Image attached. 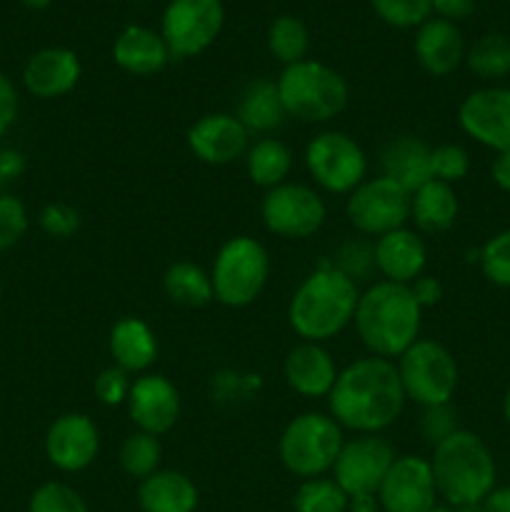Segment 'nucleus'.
I'll return each mask as SVG.
<instances>
[{"mask_svg":"<svg viewBox=\"0 0 510 512\" xmlns=\"http://www.w3.org/2000/svg\"><path fill=\"white\" fill-rule=\"evenodd\" d=\"M405 398L393 360L358 358L338 373L328 395L330 418L355 435H380L403 413Z\"/></svg>","mask_w":510,"mask_h":512,"instance_id":"nucleus-1","label":"nucleus"},{"mask_svg":"<svg viewBox=\"0 0 510 512\" xmlns=\"http://www.w3.org/2000/svg\"><path fill=\"white\" fill-rule=\"evenodd\" d=\"M353 323L370 355L393 360L420 338L423 308L415 303L410 285L378 280L360 293Z\"/></svg>","mask_w":510,"mask_h":512,"instance_id":"nucleus-2","label":"nucleus"},{"mask_svg":"<svg viewBox=\"0 0 510 512\" xmlns=\"http://www.w3.org/2000/svg\"><path fill=\"white\" fill-rule=\"evenodd\" d=\"M360 290L340 270L325 263L308 275L288 305V323L305 343H328L355 318Z\"/></svg>","mask_w":510,"mask_h":512,"instance_id":"nucleus-3","label":"nucleus"},{"mask_svg":"<svg viewBox=\"0 0 510 512\" xmlns=\"http://www.w3.org/2000/svg\"><path fill=\"white\" fill-rule=\"evenodd\" d=\"M435 490L450 508L480 505L495 490L498 465L480 435L460 428L433 448Z\"/></svg>","mask_w":510,"mask_h":512,"instance_id":"nucleus-4","label":"nucleus"},{"mask_svg":"<svg viewBox=\"0 0 510 512\" xmlns=\"http://www.w3.org/2000/svg\"><path fill=\"white\" fill-rule=\"evenodd\" d=\"M275 85L285 115L300 123H328L348 105V83L343 75L318 60L305 58L285 65Z\"/></svg>","mask_w":510,"mask_h":512,"instance_id":"nucleus-5","label":"nucleus"},{"mask_svg":"<svg viewBox=\"0 0 510 512\" xmlns=\"http://www.w3.org/2000/svg\"><path fill=\"white\" fill-rule=\"evenodd\" d=\"M270 275L268 250L250 235L225 240L215 253L210 280L215 300L225 308H248L260 298Z\"/></svg>","mask_w":510,"mask_h":512,"instance_id":"nucleus-6","label":"nucleus"},{"mask_svg":"<svg viewBox=\"0 0 510 512\" xmlns=\"http://www.w3.org/2000/svg\"><path fill=\"white\" fill-rule=\"evenodd\" d=\"M343 428L325 413H300L285 425L278 455L285 470L298 478H323L333 470L343 448Z\"/></svg>","mask_w":510,"mask_h":512,"instance_id":"nucleus-7","label":"nucleus"},{"mask_svg":"<svg viewBox=\"0 0 510 512\" xmlns=\"http://www.w3.org/2000/svg\"><path fill=\"white\" fill-rule=\"evenodd\" d=\"M405 398L420 408H433L453 400L460 383V370L453 353L443 343L418 338L395 363Z\"/></svg>","mask_w":510,"mask_h":512,"instance_id":"nucleus-8","label":"nucleus"},{"mask_svg":"<svg viewBox=\"0 0 510 512\" xmlns=\"http://www.w3.org/2000/svg\"><path fill=\"white\" fill-rule=\"evenodd\" d=\"M305 168L323 190L350 195L368 178V155L343 130H323L305 145Z\"/></svg>","mask_w":510,"mask_h":512,"instance_id":"nucleus-9","label":"nucleus"},{"mask_svg":"<svg viewBox=\"0 0 510 512\" xmlns=\"http://www.w3.org/2000/svg\"><path fill=\"white\" fill-rule=\"evenodd\" d=\"M410 195H413L410 190L385 175L365 178L348 195L345 215L360 235L380 238V235L405 228L410 220Z\"/></svg>","mask_w":510,"mask_h":512,"instance_id":"nucleus-10","label":"nucleus"},{"mask_svg":"<svg viewBox=\"0 0 510 512\" xmlns=\"http://www.w3.org/2000/svg\"><path fill=\"white\" fill-rule=\"evenodd\" d=\"M325 215L328 210L318 190L288 180L265 190L260 203V218L265 228L290 240H303L318 233L325 223Z\"/></svg>","mask_w":510,"mask_h":512,"instance_id":"nucleus-11","label":"nucleus"},{"mask_svg":"<svg viewBox=\"0 0 510 512\" xmlns=\"http://www.w3.org/2000/svg\"><path fill=\"white\" fill-rule=\"evenodd\" d=\"M220 0H170L163 13V40L170 58H193L215 43L223 30Z\"/></svg>","mask_w":510,"mask_h":512,"instance_id":"nucleus-12","label":"nucleus"},{"mask_svg":"<svg viewBox=\"0 0 510 512\" xmlns=\"http://www.w3.org/2000/svg\"><path fill=\"white\" fill-rule=\"evenodd\" d=\"M395 450L380 435H355L345 440L338 460L333 465V480L348 498L355 495H378L390 465L395 463Z\"/></svg>","mask_w":510,"mask_h":512,"instance_id":"nucleus-13","label":"nucleus"},{"mask_svg":"<svg viewBox=\"0 0 510 512\" xmlns=\"http://www.w3.org/2000/svg\"><path fill=\"white\" fill-rule=\"evenodd\" d=\"M458 125L470 140L493 153L510 150L508 85H485L465 95L458 108Z\"/></svg>","mask_w":510,"mask_h":512,"instance_id":"nucleus-14","label":"nucleus"},{"mask_svg":"<svg viewBox=\"0 0 510 512\" xmlns=\"http://www.w3.org/2000/svg\"><path fill=\"white\" fill-rule=\"evenodd\" d=\"M435 478L430 460L418 455H400L390 465L378 490V503L385 512H430L435 508Z\"/></svg>","mask_w":510,"mask_h":512,"instance_id":"nucleus-15","label":"nucleus"},{"mask_svg":"<svg viewBox=\"0 0 510 512\" xmlns=\"http://www.w3.org/2000/svg\"><path fill=\"white\" fill-rule=\"evenodd\" d=\"M100 453V430L85 413H65L45 433V455L63 473H80Z\"/></svg>","mask_w":510,"mask_h":512,"instance_id":"nucleus-16","label":"nucleus"},{"mask_svg":"<svg viewBox=\"0 0 510 512\" xmlns=\"http://www.w3.org/2000/svg\"><path fill=\"white\" fill-rule=\"evenodd\" d=\"M125 405L135 428L155 438L170 433L180 418V393L165 375L143 373L135 378Z\"/></svg>","mask_w":510,"mask_h":512,"instance_id":"nucleus-17","label":"nucleus"},{"mask_svg":"<svg viewBox=\"0 0 510 512\" xmlns=\"http://www.w3.org/2000/svg\"><path fill=\"white\" fill-rule=\"evenodd\" d=\"M188 148L200 163L230 165L245 158L250 148V133L233 113H208L190 125Z\"/></svg>","mask_w":510,"mask_h":512,"instance_id":"nucleus-18","label":"nucleus"},{"mask_svg":"<svg viewBox=\"0 0 510 512\" xmlns=\"http://www.w3.org/2000/svg\"><path fill=\"white\" fill-rule=\"evenodd\" d=\"M80 60L68 48H43L28 58L23 68V85L40 100L68 95L80 80Z\"/></svg>","mask_w":510,"mask_h":512,"instance_id":"nucleus-19","label":"nucleus"},{"mask_svg":"<svg viewBox=\"0 0 510 512\" xmlns=\"http://www.w3.org/2000/svg\"><path fill=\"white\" fill-rule=\"evenodd\" d=\"M375 270L383 280L410 285L423 275L428 263V248L415 230L398 228L375 238Z\"/></svg>","mask_w":510,"mask_h":512,"instance_id":"nucleus-20","label":"nucleus"},{"mask_svg":"<svg viewBox=\"0 0 510 512\" xmlns=\"http://www.w3.org/2000/svg\"><path fill=\"white\" fill-rule=\"evenodd\" d=\"M338 365L320 343H298L283 365L285 383L303 398H328L338 380Z\"/></svg>","mask_w":510,"mask_h":512,"instance_id":"nucleus-21","label":"nucleus"},{"mask_svg":"<svg viewBox=\"0 0 510 512\" xmlns=\"http://www.w3.org/2000/svg\"><path fill=\"white\" fill-rule=\"evenodd\" d=\"M415 58L425 73L443 78L465 63L463 33L443 18H428L415 35Z\"/></svg>","mask_w":510,"mask_h":512,"instance_id":"nucleus-22","label":"nucleus"},{"mask_svg":"<svg viewBox=\"0 0 510 512\" xmlns=\"http://www.w3.org/2000/svg\"><path fill=\"white\" fill-rule=\"evenodd\" d=\"M430 153H433V148L418 135H398L380 153V170H383L385 178L395 180L405 190L415 193L428 180H433Z\"/></svg>","mask_w":510,"mask_h":512,"instance_id":"nucleus-23","label":"nucleus"},{"mask_svg":"<svg viewBox=\"0 0 510 512\" xmlns=\"http://www.w3.org/2000/svg\"><path fill=\"white\" fill-rule=\"evenodd\" d=\"M113 58L125 73L145 78V75L160 73L168 65L170 50L163 35L155 33V30L143 28V25H128L115 38Z\"/></svg>","mask_w":510,"mask_h":512,"instance_id":"nucleus-24","label":"nucleus"},{"mask_svg":"<svg viewBox=\"0 0 510 512\" xmlns=\"http://www.w3.org/2000/svg\"><path fill=\"white\" fill-rule=\"evenodd\" d=\"M110 355L125 373H145L158 358V338L153 328L140 318H123L110 330Z\"/></svg>","mask_w":510,"mask_h":512,"instance_id":"nucleus-25","label":"nucleus"},{"mask_svg":"<svg viewBox=\"0 0 510 512\" xmlns=\"http://www.w3.org/2000/svg\"><path fill=\"white\" fill-rule=\"evenodd\" d=\"M138 503L143 512H195L198 488L180 470H158L140 480Z\"/></svg>","mask_w":510,"mask_h":512,"instance_id":"nucleus-26","label":"nucleus"},{"mask_svg":"<svg viewBox=\"0 0 510 512\" xmlns=\"http://www.w3.org/2000/svg\"><path fill=\"white\" fill-rule=\"evenodd\" d=\"M235 118L243 123V128L248 133H260L268 135L275 128L285 123V108L280 103L278 85L273 80H253L243 88L238 98V108H235Z\"/></svg>","mask_w":510,"mask_h":512,"instance_id":"nucleus-27","label":"nucleus"},{"mask_svg":"<svg viewBox=\"0 0 510 512\" xmlns=\"http://www.w3.org/2000/svg\"><path fill=\"white\" fill-rule=\"evenodd\" d=\"M458 195L453 185L440 183V180H428L423 188L410 195V220L418 225L423 233H445L455 225L458 218Z\"/></svg>","mask_w":510,"mask_h":512,"instance_id":"nucleus-28","label":"nucleus"},{"mask_svg":"<svg viewBox=\"0 0 510 512\" xmlns=\"http://www.w3.org/2000/svg\"><path fill=\"white\" fill-rule=\"evenodd\" d=\"M293 168V153H290L288 145L278 138H265L255 140L253 145L245 153V170H248V178L253 180L258 188H275V185L285 183V178L290 175Z\"/></svg>","mask_w":510,"mask_h":512,"instance_id":"nucleus-29","label":"nucleus"},{"mask_svg":"<svg viewBox=\"0 0 510 512\" xmlns=\"http://www.w3.org/2000/svg\"><path fill=\"white\" fill-rule=\"evenodd\" d=\"M163 290L170 303L180 308H203L210 300H215L213 280L200 265L190 260H178L170 265L163 275Z\"/></svg>","mask_w":510,"mask_h":512,"instance_id":"nucleus-30","label":"nucleus"},{"mask_svg":"<svg viewBox=\"0 0 510 512\" xmlns=\"http://www.w3.org/2000/svg\"><path fill=\"white\" fill-rule=\"evenodd\" d=\"M465 65L470 73L478 75L485 83L498 85L510 75V35L488 33L480 35L468 50H465Z\"/></svg>","mask_w":510,"mask_h":512,"instance_id":"nucleus-31","label":"nucleus"},{"mask_svg":"<svg viewBox=\"0 0 510 512\" xmlns=\"http://www.w3.org/2000/svg\"><path fill=\"white\" fill-rule=\"evenodd\" d=\"M118 460L125 475H130L135 480H145L160 470V463H163V445H160V438L138 430V433L128 435L123 440Z\"/></svg>","mask_w":510,"mask_h":512,"instance_id":"nucleus-32","label":"nucleus"},{"mask_svg":"<svg viewBox=\"0 0 510 512\" xmlns=\"http://www.w3.org/2000/svg\"><path fill=\"white\" fill-rule=\"evenodd\" d=\"M268 48L273 58L283 65H293L305 60L310 48V33L305 23L295 15H280L268 28Z\"/></svg>","mask_w":510,"mask_h":512,"instance_id":"nucleus-33","label":"nucleus"},{"mask_svg":"<svg viewBox=\"0 0 510 512\" xmlns=\"http://www.w3.org/2000/svg\"><path fill=\"white\" fill-rule=\"evenodd\" d=\"M295 512H348V495L335 480L310 478L293 498Z\"/></svg>","mask_w":510,"mask_h":512,"instance_id":"nucleus-34","label":"nucleus"},{"mask_svg":"<svg viewBox=\"0 0 510 512\" xmlns=\"http://www.w3.org/2000/svg\"><path fill=\"white\" fill-rule=\"evenodd\" d=\"M330 265L340 270L345 278L353 280L355 285L365 283V280H370V275L378 273L375 270V245L368 243L365 238L345 240V243L338 245Z\"/></svg>","mask_w":510,"mask_h":512,"instance_id":"nucleus-35","label":"nucleus"},{"mask_svg":"<svg viewBox=\"0 0 510 512\" xmlns=\"http://www.w3.org/2000/svg\"><path fill=\"white\" fill-rule=\"evenodd\" d=\"M480 270L498 288H510V228L495 233L478 253Z\"/></svg>","mask_w":510,"mask_h":512,"instance_id":"nucleus-36","label":"nucleus"},{"mask_svg":"<svg viewBox=\"0 0 510 512\" xmlns=\"http://www.w3.org/2000/svg\"><path fill=\"white\" fill-rule=\"evenodd\" d=\"M370 5L395 28H420L433 13V0H370Z\"/></svg>","mask_w":510,"mask_h":512,"instance_id":"nucleus-37","label":"nucleus"},{"mask_svg":"<svg viewBox=\"0 0 510 512\" xmlns=\"http://www.w3.org/2000/svg\"><path fill=\"white\" fill-rule=\"evenodd\" d=\"M430 173H433V180H440V183H460L470 173L468 150L455 143L435 145L430 153Z\"/></svg>","mask_w":510,"mask_h":512,"instance_id":"nucleus-38","label":"nucleus"},{"mask_svg":"<svg viewBox=\"0 0 510 512\" xmlns=\"http://www.w3.org/2000/svg\"><path fill=\"white\" fill-rule=\"evenodd\" d=\"M28 512H88V505L65 483H45L30 495Z\"/></svg>","mask_w":510,"mask_h":512,"instance_id":"nucleus-39","label":"nucleus"},{"mask_svg":"<svg viewBox=\"0 0 510 512\" xmlns=\"http://www.w3.org/2000/svg\"><path fill=\"white\" fill-rule=\"evenodd\" d=\"M28 233V210L15 195H0V253L15 248Z\"/></svg>","mask_w":510,"mask_h":512,"instance_id":"nucleus-40","label":"nucleus"},{"mask_svg":"<svg viewBox=\"0 0 510 512\" xmlns=\"http://www.w3.org/2000/svg\"><path fill=\"white\" fill-rule=\"evenodd\" d=\"M458 430V413H455L450 403L423 408V415H420V435H423V440L430 448H435V445H440L443 440H448L450 435L458 433Z\"/></svg>","mask_w":510,"mask_h":512,"instance_id":"nucleus-41","label":"nucleus"},{"mask_svg":"<svg viewBox=\"0 0 510 512\" xmlns=\"http://www.w3.org/2000/svg\"><path fill=\"white\" fill-rule=\"evenodd\" d=\"M130 388H133L130 373H125L118 365L105 368L103 373L95 378V395H98L100 403L108 405V408H118V405L128 403Z\"/></svg>","mask_w":510,"mask_h":512,"instance_id":"nucleus-42","label":"nucleus"},{"mask_svg":"<svg viewBox=\"0 0 510 512\" xmlns=\"http://www.w3.org/2000/svg\"><path fill=\"white\" fill-rule=\"evenodd\" d=\"M40 228L50 238H70L80 228L78 210L65 203H50L40 210Z\"/></svg>","mask_w":510,"mask_h":512,"instance_id":"nucleus-43","label":"nucleus"},{"mask_svg":"<svg viewBox=\"0 0 510 512\" xmlns=\"http://www.w3.org/2000/svg\"><path fill=\"white\" fill-rule=\"evenodd\" d=\"M18 110H20L18 90H15L13 80H10L8 75L0 73V138H3V135L15 125V120H18Z\"/></svg>","mask_w":510,"mask_h":512,"instance_id":"nucleus-44","label":"nucleus"},{"mask_svg":"<svg viewBox=\"0 0 510 512\" xmlns=\"http://www.w3.org/2000/svg\"><path fill=\"white\" fill-rule=\"evenodd\" d=\"M410 290H413V298L420 308H433V305L440 303L443 298V285H440L438 278H430V275H420L415 283H410Z\"/></svg>","mask_w":510,"mask_h":512,"instance_id":"nucleus-45","label":"nucleus"},{"mask_svg":"<svg viewBox=\"0 0 510 512\" xmlns=\"http://www.w3.org/2000/svg\"><path fill=\"white\" fill-rule=\"evenodd\" d=\"M25 173V155L13 148H0V195L3 188Z\"/></svg>","mask_w":510,"mask_h":512,"instance_id":"nucleus-46","label":"nucleus"},{"mask_svg":"<svg viewBox=\"0 0 510 512\" xmlns=\"http://www.w3.org/2000/svg\"><path fill=\"white\" fill-rule=\"evenodd\" d=\"M478 0H433V13L448 23H458L473 15Z\"/></svg>","mask_w":510,"mask_h":512,"instance_id":"nucleus-47","label":"nucleus"},{"mask_svg":"<svg viewBox=\"0 0 510 512\" xmlns=\"http://www.w3.org/2000/svg\"><path fill=\"white\" fill-rule=\"evenodd\" d=\"M490 178H493L495 188H500L503 193H510V150L495 153L493 163H490Z\"/></svg>","mask_w":510,"mask_h":512,"instance_id":"nucleus-48","label":"nucleus"},{"mask_svg":"<svg viewBox=\"0 0 510 512\" xmlns=\"http://www.w3.org/2000/svg\"><path fill=\"white\" fill-rule=\"evenodd\" d=\"M483 512H510V485L505 488H495L488 498L480 503Z\"/></svg>","mask_w":510,"mask_h":512,"instance_id":"nucleus-49","label":"nucleus"},{"mask_svg":"<svg viewBox=\"0 0 510 512\" xmlns=\"http://www.w3.org/2000/svg\"><path fill=\"white\" fill-rule=\"evenodd\" d=\"M378 495H355L348 498V512H378Z\"/></svg>","mask_w":510,"mask_h":512,"instance_id":"nucleus-50","label":"nucleus"},{"mask_svg":"<svg viewBox=\"0 0 510 512\" xmlns=\"http://www.w3.org/2000/svg\"><path fill=\"white\" fill-rule=\"evenodd\" d=\"M20 3L28 5V8H33V10H43V8H48L53 0H20Z\"/></svg>","mask_w":510,"mask_h":512,"instance_id":"nucleus-51","label":"nucleus"},{"mask_svg":"<svg viewBox=\"0 0 510 512\" xmlns=\"http://www.w3.org/2000/svg\"><path fill=\"white\" fill-rule=\"evenodd\" d=\"M503 418H505V423H508V428H510V385H508V390H505V395H503Z\"/></svg>","mask_w":510,"mask_h":512,"instance_id":"nucleus-52","label":"nucleus"},{"mask_svg":"<svg viewBox=\"0 0 510 512\" xmlns=\"http://www.w3.org/2000/svg\"><path fill=\"white\" fill-rule=\"evenodd\" d=\"M455 512H483L480 505H465V508H455Z\"/></svg>","mask_w":510,"mask_h":512,"instance_id":"nucleus-53","label":"nucleus"},{"mask_svg":"<svg viewBox=\"0 0 510 512\" xmlns=\"http://www.w3.org/2000/svg\"><path fill=\"white\" fill-rule=\"evenodd\" d=\"M430 512H455V510L453 508H445V505H435V508L430 510Z\"/></svg>","mask_w":510,"mask_h":512,"instance_id":"nucleus-54","label":"nucleus"},{"mask_svg":"<svg viewBox=\"0 0 510 512\" xmlns=\"http://www.w3.org/2000/svg\"><path fill=\"white\" fill-rule=\"evenodd\" d=\"M0 285H3V283H0Z\"/></svg>","mask_w":510,"mask_h":512,"instance_id":"nucleus-55","label":"nucleus"}]
</instances>
